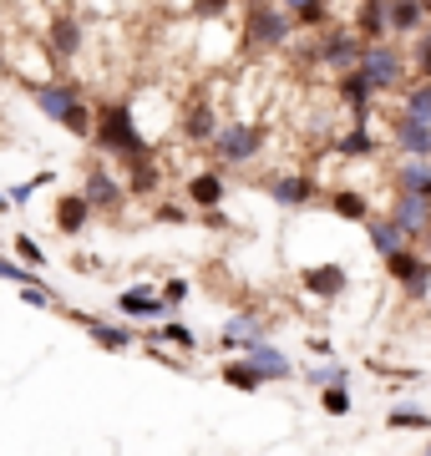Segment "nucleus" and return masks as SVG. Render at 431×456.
Wrapping results in <instances>:
<instances>
[{"mask_svg":"<svg viewBox=\"0 0 431 456\" xmlns=\"http://www.w3.org/2000/svg\"><path fill=\"white\" fill-rule=\"evenodd\" d=\"M264 193H269L274 208L299 213V208H310V203L320 198V183L310 178V173H299V167H284V173H269L264 178Z\"/></svg>","mask_w":431,"mask_h":456,"instance_id":"9","label":"nucleus"},{"mask_svg":"<svg viewBox=\"0 0 431 456\" xmlns=\"http://www.w3.org/2000/svg\"><path fill=\"white\" fill-rule=\"evenodd\" d=\"M183 198L193 203V208H224V198H229V178H224V167H199V173H188L183 178Z\"/></svg>","mask_w":431,"mask_h":456,"instance_id":"14","label":"nucleus"},{"mask_svg":"<svg viewBox=\"0 0 431 456\" xmlns=\"http://www.w3.org/2000/svg\"><path fill=\"white\" fill-rule=\"evenodd\" d=\"M305 380H310L315 391H325V386H350V365L346 360H335V355H320V365H310Z\"/></svg>","mask_w":431,"mask_h":456,"instance_id":"30","label":"nucleus"},{"mask_svg":"<svg viewBox=\"0 0 431 456\" xmlns=\"http://www.w3.org/2000/svg\"><path fill=\"white\" fill-rule=\"evenodd\" d=\"M61 127H67L71 137L92 142V132H97V107H86V97H82V102H77V107L67 112V122H61Z\"/></svg>","mask_w":431,"mask_h":456,"instance_id":"32","label":"nucleus"},{"mask_svg":"<svg viewBox=\"0 0 431 456\" xmlns=\"http://www.w3.org/2000/svg\"><path fill=\"white\" fill-rule=\"evenodd\" d=\"M264 147H269V127H264V122L233 117V122H224V127H218V137L208 142V152H214L218 167H249Z\"/></svg>","mask_w":431,"mask_h":456,"instance_id":"3","label":"nucleus"},{"mask_svg":"<svg viewBox=\"0 0 431 456\" xmlns=\"http://www.w3.org/2000/svg\"><path fill=\"white\" fill-rule=\"evenodd\" d=\"M199 224H208V228H229V213H224V208H203V213H199Z\"/></svg>","mask_w":431,"mask_h":456,"instance_id":"45","label":"nucleus"},{"mask_svg":"<svg viewBox=\"0 0 431 456\" xmlns=\"http://www.w3.org/2000/svg\"><path fill=\"white\" fill-rule=\"evenodd\" d=\"M386 426H391V431H431V416L421 406H396L386 416Z\"/></svg>","mask_w":431,"mask_h":456,"instance_id":"34","label":"nucleus"},{"mask_svg":"<svg viewBox=\"0 0 431 456\" xmlns=\"http://www.w3.org/2000/svg\"><path fill=\"white\" fill-rule=\"evenodd\" d=\"M20 305H31V310H61V299L51 289L46 279L41 284H20Z\"/></svg>","mask_w":431,"mask_h":456,"instance_id":"36","label":"nucleus"},{"mask_svg":"<svg viewBox=\"0 0 431 456\" xmlns=\"http://www.w3.org/2000/svg\"><path fill=\"white\" fill-rule=\"evenodd\" d=\"M148 340H163L167 350H178V355H193V350H199V330L183 325V320H163V325L142 330V345H148Z\"/></svg>","mask_w":431,"mask_h":456,"instance_id":"25","label":"nucleus"},{"mask_svg":"<svg viewBox=\"0 0 431 456\" xmlns=\"http://www.w3.org/2000/svg\"><path fill=\"white\" fill-rule=\"evenodd\" d=\"M11 254H16V259H26V264H36V269H46V248L36 244V239L26 233V228L16 233V244H11Z\"/></svg>","mask_w":431,"mask_h":456,"instance_id":"40","label":"nucleus"},{"mask_svg":"<svg viewBox=\"0 0 431 456\" xmlns=\"http://www.w3.org/2000/svg\"><path fill=\"white\" fill-rule=\"evenodd\" d=\"M350 26L361 31V41H386L391 36V0H355Z\"/></svg>","mask_w":431,"mask_h":456,"instance_id":"20","label":"nucleus"},{"mask_svg":"<svg viewBox=\"0 0 431 456\" xmlns=\"http://www.w3.org/2000/svg\"><path fill=\"white\" fill-rule=\"evenodd\" d=\"M427 452H431V436H427Z\"/></svg>","mask_w":431,"mask_h":456,"instance_id":"52","label":"nucleus"},{"mask_svg":"<svg viewBox=\"0 0 431 456\" xmlns=\"http://www.w3.org/2000/svg\"><path fill=\"white\" fill-rule=\"evenodd\" d=\"M51 183H56V173H36V178H26V183H16V188H5V193H11V203H16V208H26V203H31L36 193H41V188H51Z\"/></svg>","mask_w":431,"mask_h":456,"instance_id":"38","label":"nucleus"},{"mask_svg":"<svg viewBox=\"0 0 431 456\" xmlns=\"http://www.w3.org/2000/svg\"><path fill=\"white\" fill-rule=\"evenodd\" d=\"M122 178H127V193L133 198H158L163 193V163H158V152H137L122 163Z\"/></svg>","mask_w":431,"mask_h":456,"instance_id":"19","label":"nucleus"},{"mask_svg":"<svg viewBox=\"0 0 431 456\" xmlns=\"http://www.w3.org/2000/svg\"><path fill=\"white\" fill-rule=\"evenodd\" d=\"M396 188H406V193H431V158L427 152H401L396 163Z\"/></svg>","mask_w":431,"mask_h":456,"instance_id":"23","label":"nucleus"},{"mask_svg":"<svg viewBox=\"0 0 431 456\" xmlns=\"http://www.w3.org/2000/svg\"><path fill=\"white\" fill-rule=\"evenodd\" d=\"M335 11H330V0H315V5H305V11H295L299 20V31H325V26H335Z\"/></svg>","mask_w":431,"mask_h":456,"instance_id":"37","label":"nucleus"},{"mask_svg":"<svg viewBox=\"0 0 431 456\" xmlns=\"http://www.w3.org/2000/svg\"><path fill=\"white\" fill-rule=\"evenodd\" d=\"M188 294H193V284H188L183 274L163 279V299H167V310H183V305H188Z\"/></svg>","mask_w":431,"mask_h":456,"instance_id":"42","label":"nucleus"},{"mask_svg":"<svg viewBox=\"0 0 431 456\" xmlns=\"http://www.w3.org/2000/svg\"><path fill=\"white\" fill-rule=\"evenodd\" d=\"M112 310L122 314V320H142V325H158V320H167V299H163V284H127V289L112 299Z\"/></svg>","mask_w":431,"mask_h":456,"instance_id":"10","label":"nucleus"},{"mask_svg":"<svg viewBox=\"0 0 431 456\" xmlns=\"http://www.w3.org/2000/svg\"><path fill=\"white\" fill-rule=\"evenodd\" d=\"M254 340H269V325L259 310H239L224 320V330H218V350L224 355H233V350H249Z\"/></svg>","mask_w":431,"mask_h":456,"instance_id":"15","label":"nucleus"},{"mask_svg":"<svg viewBox=\"0 0 431 456\" xmlns=\"http://www.w3.org/2000/svg\"><path fill=\"white\" fill-rule=\"evenodd\" d=\"M233 5H254V0H233Z\"/></svg>","mask_w":431,"mask_h":456,"instance_id":"50","label":"nucleus"},{"mask_svg":"<svg viewBox=\"0 0 431 456\" xmlns=\"http://www.w3.org/2000/svg\"><path fill=\"white\" fill-rule=\"evenodd\" d=\"M5 71H11V56H5V41H0V77H5Z\"/></svg>","mask_w":431,"mask_h":456,"instance_id":"46","label":"nucleus"},{"mask_svg":"<svg viewBox=\"0 0 431 456\" xmlns=\"http://www.w3.org/2000/svg\"><path fill=\"white\" fill-rule=\"evenodd\" d=\"M82 193L92 198V208L97 213H122L127 208V203H133V193H127V178H122V173H112V167L107 163H92L82 173Z\"/></svg>","mask_w":431,"mask_h":456,"instance_id":"7","label":"nucleus"},{"mask_svg":"<svg viewBox=\"0 0 431 456\" xmlns=\"http://www.w3.org/2000/svg\"><path fill=\"white\" fill-rule=\"evenodd\" d=\"M218 380L229 386V391H239V395H254V391H264L269 386V375L254 365L249 355H239V360H224V370H218Z\"/></svg>","mask_w":431,"mask_h":456,"instance_id":"22","label":"nucleus"},{"mask_svg":"<svg viewBox=\"0 0 431 456\" xmlns=\"http://www.w3.org/2000/svg\"><path fill=\"white\" fill-rule=\"evenodd\" d=\"M406 61H411V51H401L396 36H386V41H365L361 71L370 77L376 97H381V92H401V86H406Z\"/></svg>","mask_w":431,"mask_h":456,"instance_id":"4","label":"nucleus"},{"mask_svg":"<svg viewBox=\"0 0 431 456\" xmlns=\"http://www.w3.org/2000/svg\"><path fill=\"white\" fill-rule=\"evenodd\" d=\"M411 71L431 82V26H427V31H416V36H411Z\"/></svg>","mask_w":431,"mask_h":456,"instance_id":"39","label":"nucleus"},{"mask_svg":"<svg viewBox=\"0 0 431 456\" xmlns=\"http://www.w3.org/2000/svg\"><path fill=\"white\" fill-rule=\"evenodd\" d=\"M218 127H224V122H218V107L208 97H193L188 107H183L178 132H183V142H188V147H208L218 137Z\"/></svg>","mask_w":431,"mask_h":456,"instance_id":"17","label":"nucleus"},{"mask_svg":"<svg viewBox=\"0 0 431 456\" xmlns=\"http://www.w3.org/2000/svg\"><path fill=\"white\" fill-rule=\"evenodd\" d=\"M0 279L5 284H41V274H36V264H26V259H16V254H0Z\"/></svg>","mask_w":431,"mask_h":456,"instance_id":"33","label":"nucleus"},{"mask_svg":"<svg viewBox=\"0 0 431 456\" xmlns=\"http://www.w3.org/2000/svg\"><path fill=\"white\" fill-rule=\"evenodd\" d=\"M92 147L107 152L112 163H127L137 152H152V137H142L137 117L127 102H97V132H92Z\"/></svg>","mask_w":431,"mask_h":456,"instance_id":"1","label":"nucleus"},{"mask_svg":"<svg viewBox=\"0 0 431 456\" xmlns=\"http://www.w3.org/2000/svg\"><path fill=\"white\" fill-rule=\"evenodd\" d=\"M431 16H427V5L421 0H391V36L396 41H411L416 31H427Z\"/></svg>","mask_w":431,"mask_h":456,"instance_id":"24","label":"nucleus"},{"mask_svg":"<svg viewBox=\"0 0 431 456\" xmlns=\"http://www.w3.org/2000/svg\"><path fill=\"white\" fill-rule=\"evenodd\" d=\"M284 5H289V11H305V5H315V0H284Z\"/></svg>","mask_w":431,"mask_h":456,"instance_id":"47","label":"nucleus"},{"mask_svg":"<svg viewBox=\"0 0 431 456\" xmlns=\"http://www.w3.org/2000/svg\"><path fill=\"white\" fill-rule=\"evenodd\" d=\"M401 112L431 122V82H427V77H416V82L401 86Z\"/></svg>","mask_w":431,"mask_h":456,"instance_id":"31","label":"nucleus"},{"mask_svg":"<svg viewBox=\"0 0 431 456\" xmlns=\"http://www.w3.org/2000/svg\"><path fill=\"white\" fill-rule=\"evenodd\" d=\"M391 142L401 147V152H427L431 158V122H421V117H396V127H391Z\"/></svg>","mask_w":431,"mask_h":456,"instance_id":"27","label":"nucleus"},{"mask_svg":"<svg viewBox=\"0 0 431 456\" xmlns=\"http://www.w3.org/2000/svg\"><path fill=\"white\" fill-rule=\"evenodd\" d=\"M401 289H406V299H411V305H427V294H431V269H421V274H416L411 284H401Z\"/></svg>","mask_w":431,"mask_h":456,"instance_id":"44","label":"nucleus"},{"mask_svg":"<svg viewBox=\"0 0 431 456\" xmlns=\"http://www.w3.org/2000/svg\"><path fill=\"white\" fill-rule=\"evenodd\" d=\"M188 208H193L188 198H183V203H158V208H152V218H158V224H167V228H178V224H188Z\"/></svg>","mask_w":431,"mask_h":456,"instance_id":"43","label":"nucleus"},{"mask_svg":"<svg viewBox=\"0 0 431 456\" xmlns=\"http://www.w3.org/2000/svg\"><path fill=\"white\" fill-rule=\"evenodd\" d=\"M365 239H370V248H376V254H391V248H401V244H411V233H406V228L396 224V218H391V213H370V218H365Z\"/></svg>","mask_w":431,"mask_h":456,"instance_id":"21","label":"nucleus"},{"mask_svg":"<svg viewBox=\"0 0 431 456\" xmlns=\"http://www.w3.org/2000/svg\"><path fill=\"white\" fill-rule=\"evenodd\" d=\"M335 97H340V107L350 112V122H370L376 86H370V77H365L361 66H350V71H340V77H335Z\"/></svg>","mask_w":431,"mask_h":456,"instance_id":"13","label":"nucleus"},{"mask_svg":"<svg viewBox=\"0 0 431 456\" xmlns=\"http://www.w3.org/2000/svg\"><path fill=\"white\" fill-rule=\"evenodd\" d=\"M46 51H51L56 66H71L86 51V20L77 16V11H56V16L46 20Z\"/></svg>","mask_w":431,"mask_h":456,"instance_id":"8","label":"nucleus"},{"mask_svg":"<svg viewBox=\"0 0 431 456\" xmlns=\"http://www.w3.org/2000/svg\"><path fill=\"white\" fill-rule=\"evenodd\" d=\"M361 51H365L361 31L346 20V26H325V31H320V41L305 51V61L325 66V71H335V77H340V71H350V66H361Z\"/></svg>","mask_w":431,"mask_h":456,"instance_id":"5","label":"nucleus"},{"mask_svg":"<svg viewBox=\"0 0 431 456\" xmlns=\"http://www.w3.org/2000/svg\"><path fill=\"white\" fill-rule=\"evenodd\" d=\"M391 218L411 233V244H421V233H427V224H431V193H406V188H396Z\"/></svg>","mask_w":431,"mask_h":456,"instance_id":"18","label":"nucleus"},{"mask_svg":"<svg viewBox=\"0 0 431 456\" xmlns=\"http://www.w3.org/2000/svg\"><path fill=\"white\" fill-rule=\"evenodd\" d=\"M244 355H249L254 365H259V370L269 375V380H289V375H295V365H289V355H284V350H280L274 340H254L249 350H244Z\"/></svg>","mask_w":431,"mask_h":456,"instance_id":"28","label":"nucleus"},{"mask_svg":"<svg viewBox=\"0 0 431 456\" xmlns=\"http://www.w3.org/2000/svg\"><path fill=\"white\" fill-rule=\"evenodd\" d=\"M26 97H31V107L46 117V122H56V127H61V122H67V112L86 97V92H82V82H71V77H46V82L26 86Z\"/></svg>","mask_w":431,"mask_h":456,"instance_id":"6","label":"nucleus"},{"mask_svg":"<svg viewBox=\"0 0 431 456\" xmlns=\"http://www.w3.org/2000/svg\"><path fill=\"white\" fill-rule=\"evenodd\" d=\"M299 284H305L310 299H325V305H330V299H340V294L350 289V274H346L340 259H325V264H305V269H299Z\"/></svg>","mask_w":431,"mask_h":456,"instance_id":"12","label":"nucleus"},{"mask_svg":"<svg viewBox=\"0 0 431 456\" xmlns=\"http://www.w3.org/2000/svg\"><path fill=\"white\" fill-rule=\"evenodd\" d=\"M421 248H427V259H431V224H427V233H421Z\"/></svg>","mask_w":431,"mask_h":456,"instance_id":"48","label":"nucleus"},{"mask_svg":"<svg viewBox=\"0 0 431 456\" xmlns=\"http://www.w3.org/2000/svg\"><path fill=\"white\" fill-rule=\"evenodd\" d=\"M92 198L82 193V188H77V193H61L56 198V208H51V228H56V233H61V239H82L86 228H92Z\"/></svg>","mask_w":431,"mask_h":456,"instance_id":"16","label":"nucleus"},{"mask_svg":"<svg viewBox=\"0 0 431 456\" xmlns=\"http://www.w3.org/2000/svg\"><path fill=\"white\" fill-rule=\"evenodd\" d=\"M229 11H233V0H193V5H188L193 20H224Z\"/></svg>","mask_w":431,"mask_h":456,"instance_id":"41","label":"nucleus"},{"mask_svg":"<svg viewBox=\"0 0 431 456\" xmlns=\"http://www.w3.org/2000/svg\"><path fill=\"white\" fill-rule=\"evenodd\" d=\"M67 320H77V325L86 330V340L97 345V350H112V355L137 350V345H142V335H137L127 320H97V314H71V310H67Z\"/></svg>","mask_w":431,"mask_h":456,"instance_id":"11","label":"nucleus"},{"mask_svg":"<svg viewBox=\"0 0 431 456\" xmlns=\"http://www.w3.org/2000/svg\"><path fill=\"white\" fill-rule=\"evenodd\" d=\"M5 208H16V203H11V193H0V213H5Z\"/></svg>","mask_w":431,"mask_h":456,"instance_id":"49","label":"nucleus"},{"mask_svg":"<svg viewBox=\"0 0 431 456\" xmlns=\"http://www.w3.org/2000/svg\"><path fill=\"white\" fill-rule=\"evenodd\" d=\"M330 147L340 158H376L381 152V137H370V122H350V132L330 137Z\"/></svg>","mask_w":431,"mask_h":456,"instance_id":"26","label":"nucleus"},{"mask_svg":"<svg viewBox=\"0 0 431 456\" xmlns=\"http://www.w3.org/2000/svg\"><path fill=\"white\" fill-rule=\"evenodd\" d=\"M421 5H427V16H431V0H421Z\"/></svg>","mask_w":431,"mask_h":456,"instance_id":"51","label":"nucleus"},{"mask_svg":"<svg viewBox=\"0 0 431 456\" xmlns=\"http://www.w3.org/2000/svg\"><path fill=\"white\" fill-rule=\"evenodd\" d=\"M299 20L284 0H254L244 5V51H284L295 41Z\"/></svg>","mask_w":431,"mask_h":456,"instance_id":"2","label":"nucleus"},{"mask_svg":"<svg viewBox=\"0 0 431 456\" xmlns=\"http://www.w3.org/2000/svg\"><path fill=\"white\" fill-rule=\"evenodd\" d=\"M320 406H325L330 421H346L350 406H355V401H350V386H325V391H320Z\"/></svg>","mask_w":431,"mask_h":456,"instance_id":"35","label":"nucleus"},{"mask_svg":"<svg viewBox=\"0 0 431 456\" xmlns=\"http://www.w3.org/2000/svg\"><path fill=\"white\" fill-rule=\"evenodd\" d=\"M370 198L361 193V188H335L330 193V218H346V224H365L370 218Z\"/></svg>","mask_w":431,"mask_h":456,"instance_id":"29","label":"nucleus"}]
</instances>
